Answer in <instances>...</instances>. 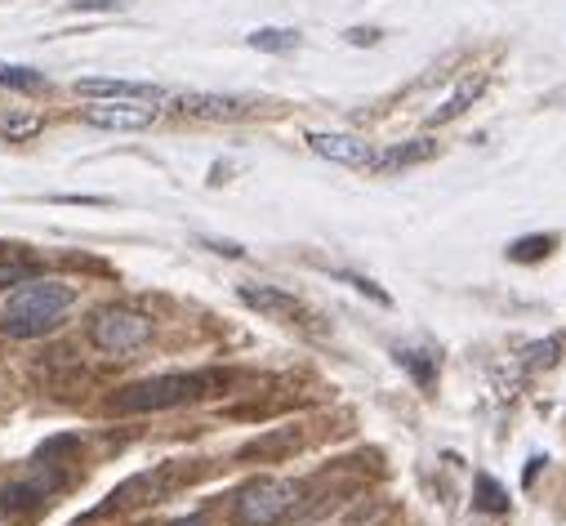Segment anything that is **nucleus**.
Listing matches in <instances>:
<instances>
[{"instance_id": "nucleus-1", "label": "nucleus", "mask_w": 566, "mask_h": 526, "mask_svg": "<svg viewBox=\"0 0 566 526\" xmlns=\"http://www.w3.org/2000/svg\"><path fill=\"white\" fill-rule=\"evenodd\" d=\"M81 291L72 282H54V277H36L19 291H10L6 308H0V335L14 339V344H32V339H45L54 335L67 313L76 308Z\"/></svg>"}, {"instance_id": "nucleus-2", "label": "nucleus", "mask_w": 566, "mask_h": 526, "mask_svg": "<svg viewBox=\"0 0 566 526\" xmlns=\"http://www.w3.org/2000/svg\"><path fill=\"white\" fill-rule=\"evenodd\" d=\"M223 388H228V375H219V370H170V375H153V379L125 383L116 398H112V411L116 415L179 411V407H192V402L214 398V392H223Z\"/></svg>"}, {"instance_id": "nucleus-3", "label": "nucleus", "mask_w": 566, "mask_h": 526, "mask_svg": "<svg viewBox=\"0 0 566 526\" xmlns=\"http://www.w3.org/2000/svg\"><path fill=\"white\" fill-rule=\"evenodd\" d=\"M153 317L134 304H103L85 322V344L103 357H129L153 344Z\"/></svg>"}, {"instance_id": "nucleus-4", "label": "nucleus", "mask_w": 566, "mask_h": 526, "mask_svg": "<svg viewBox=\"0 0 566 526\" xmlns=\"http://www.w3.org/2000/svg\"><path fill=\"white\" fill-rule=\"evenodd\" d=\"M300 486L286 477H250L232 495V522L237 526H276L300 508Z\"/></svg>"}, {"instance_id": "nucleus-5", "label": "nucleus", "mask_w": 566, "mask_h": 526, "mask_svg": "<svg viewBox=\"0 0 566 526\" xmlns=\"http://www.w3.org/2000/svg\"><path fill=\"white\" fill-rule=\"evenodd\" d=\"M237 299H241L250 313L268 317V322H286V326H308V322H313L308 304H304L300 295H291V291H281V286L245 282V286H237Z\"/></svg>"}, {"instance_id": "nucleus-6", "label": "nucleus", "mask_w": 566, "mask_h": 526, "mask_svg": "<svg viewBox=\"0 0 566 526\" xmlns=\"http://www.w3.org/2000/svg\"><path fill=\"white\" fill-rule=\"evenodd\" d=\"M81 116L94 129H148L161 116V107L157 103H134V98H94Z\"/></svg>"}, {"instance_id": "nucleus-7", "label": "nucleus", "mask_w": 566, "mask_h": 526, "mask_svg": "<svg viewBox=\"0 0 566 526\" xmlns=\"http://www.w3.org/2000/svg\"><path fill=\"white\" fill-rule=\"evenodd\" d=\"M175 107L184 116H197V120H241V116H250V103L245 98H237V94H206V90L179 94Z\"/></svg>"}, {"instance_id": "nucleus-8", "label": "nucleus", "mask_w": 566, "mask_h": 526, "mask_svg": "<svg viewBox=\"0 0 566 526\" xmlns=\"http://www.w3.org/2000/svg\"><path fill=\"white\" fill-rule=\"evenodd\" d=\"M308 148H313L317 157L335 161V166H366V170H370V161H375L370 144H361L357 135H331V129H313Z\"/></svg>"}, {"instance_id": "nucleus-9", "label": "nucleus", "mask_w": 566, "mask_h": 526, "mask_svg": "<svg viewBox=\"0 0 566 526\" xmlns=\"http://www.w3.org/2000/svg\"><path fill=\"white\" fill-rule=\"evenodd\" d=\"M81 98H134V103H166L161 85H138V81H112V76H85L76 81Z\"/></svg>"}, {"instance_id": "nucleus-10", "label": "nucleus", "mask_w": 566, "mask_h": 526, "mask_svg": "<svg viewBox=\"0 0 566 526\" xmlns=\"http://www.w3.org/2000/svg\"><path fill=\"white\" fill-rule=\"evenodd\" d=\"M175 469H161V473H138V477H129L125 486H116L112 495H107V508H129V504H148V499H161L170 486H175Z\"/></svg>"}, {"instance_id": "nucleus-11", "label": "nucleus", "mask_w": 566, "mask_h": 526, "mask_svg": "<svg viewBox=\"0 0 566 526\" xmlns=\"http://www.w3.org/2000/svg\"><path fill=\"white\" fill-rule=\"evenodd\" d=\"M41 277V259L23 245H0V295H10Z\"/></svg>"}, {"instance_id": "nucleus-12", "label": "nucleus", "mask_w": 566, "mask_h": 526, "mask_svg": "<svg viewBox=\"0 0 566 526\" xmlns=\"http://www.w3.org/2000/svg\"><path fill=\"white\" fill-rule=\"evenodd\" d=\"M438 157V139H410V144H397L388 152H379L370 161L375 175H392V170H410V166H423V161H433Z\"/></svg>"}, {"instance_id": "nucleus-13", "label": "nucleus", "mask_w": 566, "mask_h": 526, "mask_svg": "<svg viewBox=\"0 0 566 526\" xmlns=\"http://www.w3.org/2000/svg\"><path fill=\"white\" fill-rule=\"evenodd\" d=\"M482 90H486V81H482V76H473V81H464V85H460V90H455V94H451V98H447L442 107H433V116H429V125H447V120H455V116H464V112H469V107H473V103L482 98Z\"/></svg>"}, {"instance_id": "nucleus-14", "label": "nucleus", "mask_w": 566, "mask_h": 526, "mask_svg": "<svg viewBox=\"0 0 566 526\" xmlns=\"http://www.w3.org/2000/svg\"><path fill=\"white\" fill-rule=\"evenodd\" d=\"M392 357H397V366L410 370V379L419 388H433L438 383V357L433 353H423V348H392Z\"/></svg>"}, {"instance_id": "nucleus-15", "label": "nucleus", "mask_w": 566, "mask_h": 526, "mask_svg": "<svg viewBox=\"0 0 566 526\" xmlns=\"http://www.w3.org/2000/svg\"><path fill=\"white\" fill-rule=\"evenodd\" d=\"M300 446V433L295 429H281V433H268V438H259V442H250V446H241V460H272V455H286V451H295Z\"/></svg>"}, {"instance_id": "nucleus-16", "label": "nucleus", "mask_w": 566, "mask_h": 526, "mask_svg": "<svg viewBox=\"0 0 566 526\" xmlns=\"http://www.w3.org/2000/svg\"><path fill=\"white\" fill-rule=\"evenodd\" d=\"M245 41H250V50H259V54H286V50L300 45V32H291V28H259V32H250Z\"/></svg>"}, {"instance_id": "nucleus-17", "label": "nucleus", "mask_w": 566, "mask_h": 526, "mask_svg": "<svg viewBox=\"0 0 566 526\" xmlns=\"http://www.w3.org/2000/svg\"><path fill=\"white\" fill-rule=\"evenodd\" d=\"M0 85L19 90V94H41L45 90V72L23 67V63H0Z\"/></svg>"}, {"instance_id": "nucleus-18", "label": "nucleus", "mask_w": 566, "mask_h": 526, "mask_svg": "<svg viewBox=\"0 0 566 526\" xmlns=\"http://www.w3.org/2000/svg\"><path fill=\"white\" fill-rule=\"evenodd\" d=\"M473 491H478V508L482 513H509V491L495 482V477H486V473H478V482H473Z\"/></svg>"}, {"instance_id": "nucleus-19", "label": "nucleus", "mask_w": 566, "mask_h": 526, "mask_svg": "<svg viewBox=\"0 0 566 526\" xmlns=\"http://www.w3.org/2000/svg\"><path fill=\"white\" fill-rule=\"evenodd\" d=\"M548 250H553V236H522V241L509 245V259H513V263H535V259H544Z\"/></svg>"}, {"instance_id": "nucleus-20", "label": "nucleus", "mask_w": 566, "mask_h": 526, "mask_svg": "<svg viewBox=\"0 0 566 526\" xmlns=\"http://www.w3.org/2000/svg\"><path fill=\"white\" fill-rule=\"evenodd\" d=\"M41 125H45L41 116H14V120L0 125V135H6V144H28L41 135Z\"/></svg>"}, {"instance_id": "nucleus-21", "label": "nucleus", "mask_w": 566, "mask_h": 526, "mask_svg": "<svg viewBox=\"0 0 566 526\" xmlns=\"http://www.w3.org/2000/svg\"><path fill=\"white\" fill-rule=\"evenodd\" d=\"M557 353H562V339L526 344V366H531V370H544V366H553V361H557Z\"/></svg>"}, {"instance_id": "nucleus-22", "label": "nucleus", "mask_w": 566, "mask_h": 526, "mask_svg": "<svg viewBox=\"0 0 566 526\" xmlns=\"http://www.w3.org/2000/svg\"><path fill=\"white\" fill-rule=\"evenodd\" d=\"M339 277H344V282H348V286H357V291H361V295H370V299H375V304H388V291H379V286H375V282H366V277H357V273H339Z\"/></svg>"}, {"instance_id": "nucleus-23", "label": "nucleus", "mask_w": 566, "mask_h": 526, "mask_svg": "<svg viewBox=\"0 0 566 526\" xmlns=\"http://www.w3.org/2000/svg\"><path fill=\"white\" fill-rule=\"evenodd\" d=\"M72 10H81V14H94V10H120V6H129V0H67Z\"/></svg>"}, {"instance_id": "nucleus-24", "label": "nucleus", "mask_w": 566, "mask_h": 526, "mask_svg": "<svg viewBox=\"0 0 566 526\" xmlns=\"http://www.w3.org/2000/svg\"><path fill=\"white\" fill-rule=\"evenodd\" d=\"M379 36H384L379 28H348V32H344V41H348V45H375Z\"/></svg>"}, {"instance_id": "nucleus-25", "label": "nucleus", "mask_w": 566, "mask_h": 526, "mask_svg": "<svg viewBox=\"0 0 566 526\" xmlns=\"http://www.w3.org/2000/svg\"><path fill=\"white\" fill-rule=\"evenodd\" d=\"M201 245H210V250H214V254H228V259H241V254H245V250H241V245H237V241H210V236H206V241H201Z\"/></svg>"}, {"instance_id": "nucleus-26", "label": "nucleus", "mask_w": 566, "mask_h": 526, "mask_svg": "<svg viewBox=\"0 0 566 526\" xmlns=\"http://www.w3.org/2000/svg\"><path fill=\"white\" fill-rule=\"evenodd\" d=\"M170 526H210V522H206V517H201V513H188V517H175V522H170Z\"/></svg>"}, {"instance_id": "nucleus-27", "label": "nucleus", "mask_w": 566, "mask_h": 526, "mask_svg": "<svg viewBox=\"0 0 566 526\" xmlns=\"http://www.w3.org/2000/svg\"><path fill=\"white\" fill-rule=\"evenodd\" d=\"M0 526H6V508H0Z\"/></svg>"}]
</instances>
